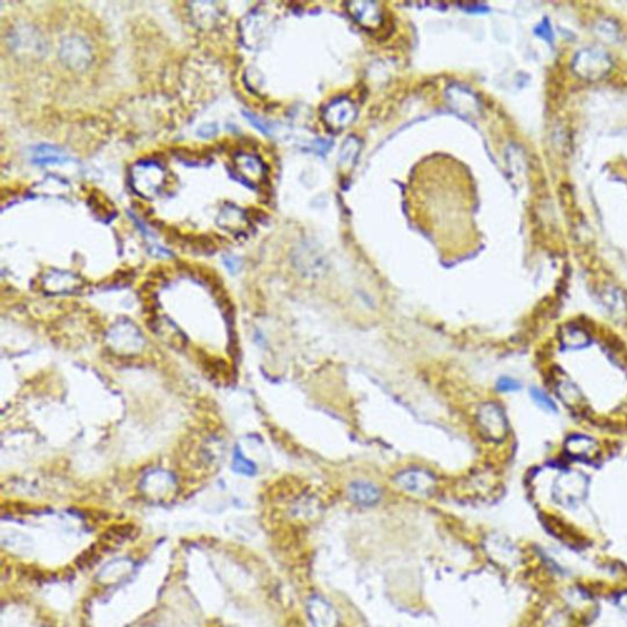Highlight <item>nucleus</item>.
Wrapping results in <instances>:
<instances>
[{
	"mask_svg": "<svg viewBox=\"0 0 627 627\" xmlns=\"http://www.w3.org/2000/svg\"><path fill=\"white\" fill-rule=\"evenodd\" d=\"M446 102L463 119H476L481 115V102L476 93L461 84H451L445 91Z\"/></svg>",
	"mask_w": 627,
	"mask_h": 627,
	"instance_id": "obj_1",
	"label": "nucleus"
},
{
	"mask_svg": "<svg viewBox=\"0 0 627 627\" xmlns=\"http://www.w3.org/2000/svg\"><path fill=\"white\" fill-rule=\"evenodd\" d=\"M357 106L348 97L335 98L322 109V122L335 133L351 126L357 119Z\"/></svg>",
	"mask_w": 627,
	"mask_h": 627,
	"instance_id": "obj_2",
	"label": "nucleus"
},
{
	"mask_svg": "<svg viewBox=\"0 0 627 627\" xmlns=\"http://www.w3.org/2000/svg\"><path fill=\"white\" fill-rule=\"evenodd\" d=\"M164 171L161 166L147 161L139 163L131 175L136 191L145 196L160 194L164 184Z\"/></svg>",
	"mask_w": 627,
	"mask_h": 627,
	"instance_id": "obj_3",
	"label": "nucleus"
},
{
	"mask_svg": "<svg viewBox=\"0 0 627 627\" xmlns=\"http://www.w3.org/2000/svg\"><path fill=\"white\" fill-rule=\"evenodd\" d=\"M395 483L405 492L427 496L436 487V479L433 474L421 468H408L402 470L395 478Z\"/></svg>",
	"mask_w": 627,
	"mask_h": 627,
	"instance_id": "obj_4",
	"label": "nucleus"
},
{
	"mask_svg": "<svg viewBox=\"0 0 627 627\" xmlns=\"http://www.w3.org/2000/svg\"><path fill=\"white\" fill-rule=\"evenodd\" d=\"M483 434L490 440L499 441L506 434V419L503 409L495 403L483 405L476 414Z\"/></svg>",
	"mask_w": 627,
	"mask_h": 627,
	"instance_id": "obj_5",
	"label": "nucleus"
},
{
	"mask_svg": "<svg viewBox=\"0 0 627 627\" xmlns=\"http://www.w3.org/2000/svg\"><path fill=\"white\" fill-rule=\"evenodd\" d=\"M347 12L354 21L367 30H378L384 22V11L381 6L374 1H351L347 3Z\"/></svg>",
	"mask_w": 627,
	"mask_h": 627,
	"instance_id": "obj_6",
	"label": "nucleus"
},
{
	"mask_svg": "<svg viewBox=\"0 0 627 627\" xmlns=\"http://www.w3.org/2000/svg\"><path fill=\"white\" fill-rule=\"evenodd\" d=\"M297 266L309 277H320L325 272L326 262L318 248L310 243H304L297 251Z\"/></svg>",
	"mask_w": 627,
	"mask_h": 627,
	"instance_id": "obj_7",
	"label": "nucleus"
},
{
	"mask_svg": "<svg viewBox=\"0 0 627 627\" xmlns=\"http://www.w3.org/2000/svg\"><path fill=\"white\" fill-rule=\"evenodd\" d=\"M348 495L353 503L362 506H373L381 498V492L373 483L356 481L349 484Z\"/></svg>",
	"mask_w": 627,
	"mask_h": 627,
	"instance_id": "obj_8",
	"label": "nucleus"
},
{
	"mask_svg": "<svg viewBox=\"0 0 627 627\" xmlns=\"http://www.w3.org/2000/svg\"><path fill=\"white\" fill-rule=\"evenodd\" d=\"M235 164L239 173L243 175V178H247L248 182H256L265 177V166L256 156L249 153H240L237 156Z\"/></svg>",
	"mask_w": 627,
	"mask_h": 627,
	"instance_id": "obj_9",
	"label": "nucleus"
},
{
	"mask_svg": "<svg viewBox=\"0 0 627 627\" xmlns=\"http://www.w3.org/2000/svg\"><path fill=\"white\" fill-rule=\"evenodd\" d=\"M310 617L315 627H335L336 614L327 603L320 598L310 601Z\"/></svg>",
	"mask_w": 627,
	"mask_h": 627,
	"instance_id": "obj_10",
	"label": "nucleus"
},
{
	"mask_svg": "<svg viewBox=\"0 0 627 627\" xmlns=\"http://www.w3.org/2000/svg\"><path fill=\"white\" fill-rule=\"evenodd\" d=\"M362 150V142L356 136H349L342 145L338 155V164L343 172H348L357 162L358 156Z\"/></svg>",
	"mask_w": 627,
	"mask_h": 627,
	"instance_id": "obj_11",
	"label": "nucleus"
},
{
	"mask_svg": "<svg viewBox=\"0 0 627 627\" xmlns=\"http://www.w3.org/2000/svg\"><path fill=\"white\" fill-rule=\"evenodd\" d=\"M233 470L237 472V473H240V474H244V476H253L256 474L258 468H256V465H255L254 462L248 460L240 452V450L237 449L234 450V454H233Z\"/></svg>",
	"mask_w": 627,
	"mask_h": 627,
	"instance_id": "obj_12",
	"label": "nucleus"
},
{
	"mask_svg": "<svg viewBox=\"0 0 627 627\" xmlns=\"http://www.w3.org/2000/svg\"><path fill=\"white\" fill-rule=\"evenodd\" d=\"M530 394H532L533 400L539 405V407L544 408L546 411L557 412V407L554 405V402L543 391L538 389H530Z\"/></svg>",
	"mask_w": 627,
	"mask_h": 627,
	"instance_id": "obj_13",
	"label": "nucleus"
},
{
	"mask_svg": "<svg viewBox=\"0 0 627 627\" xmlns=\"http://www.w3.org/2000/svg\"><path fill=\"white\" fill-rule=\"evenodd\" d=\"M496 387L501 392H512L521 389V385L512 378H501L499 380Z\"/></svg>",
	"mask_w": 627,
	"mask_h": 627,
	"instance_id": "obj_14",
	"label": "nucleus"
},
{
	"mask_svg": "<svg viewBox=\"0 0 627 627\" xmlns=\"http://www.w3.org/2000/svg\"><path fill=\"white\" fill-rule=\"evenodd\" d=\"M244 114H245V115H247V117H248V120H249V122H250V123H251V124L254 125V126H255V128H256V129H259L260 131H262V133H264V134H270V128H269V125L265 124V123H264V122H261V120H260L259 118H258V117H255V115H253V114H250V113H244Z\"/></svg>",
	"mask_w": 627,
	"mask_h": 627,
	"instance_id": "obj_15",
	"label": "nucleus"
},
{
	"mask_svg": "<svg viewBox=\"0 0 627 627\" xmlns=\"http://www.w3.org/2000/svg\"><path fill=\"white\" fill-rule=\"evenodd\" d=\"M216 133L217 129L215 128V125H206L199 130V135L202 137H210V136L215 135Z\"/></svg>",
	"mask_w": 627,
	"mask_h": 627,
	"instance_id": "obj_16",
	"label": "nucleus"
},
{
	"mask_svg": "<svg viewBox=\"0 0 627 627\" xmlns=\"http://www.w3.org/2000/svg\"><path fill=\"white\" fill-rule=\"evenodd\" d=\"M224 264H226V266L229 269V271H232V272L237 271L239 266L238 260L234 259V258H227V259H224Z\"/></svg>",
	"mask_w": 627,
	"mask_h": 627,
	"instance_id": "obj_17",
	"label": "nucleus"
}]
</instances>
